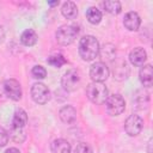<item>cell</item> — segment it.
Here are the masks:
<instances>
[{
  "instance_id": "cell-2",
  "label": "cell",
  "mask_w": 153,
  "mask_h": 153,
  "mask_svg": "<svg viewBox=\"0 0 153 153\" xmlns=\"http://www.w3.org/2000/svg\"><path fill=\"white\" fill-rule=\"evenodd\" d=\"M87 98L94 104H104L108 99V88L103 82H92L86 87Z\"/></svg>"
},
{
  "instance_id": "cell-19",
  "label": "cell",
  "mask_w": 153,
  "mask_h": 153,
  "mask_svg": "<svg viewBox=\"0 0 153 153\" xmlns=\"http://www.w3.org/2000/svg\"><path fill=\"white\" fill-rule=\"evenodd\" d=\"M103 6L106 12L110 14H118L121 12V2L120 1H114V0H108L103 2Z\"/></svg>"
},
{
  "instance_id": "cell-22",
  "label": "cell",
  "mask_w": 153,
  "mask_h": 153,
  "mask_svg": "<svg viewBox=\"0 0 153 153\" xmlns=\"http://www.w3.org/2000/svg\"><path fill=\"white\" fill-rule=\"evenodd\" d=\"M74 153H92V151H91V148H90L88 145H86V143H79L75 147Z\"/></svg>"
},
{
  "instance_id": "cell-7",
  "label": "cell",
  "mask_w": 153,
  "mask_h": 153,
  "mask_svg": "<svg viewBox=\"0 0 153 153\" xmlns=\"http://www.w3.org/2000/svg\"><path fill=\"white\" fill-rule=\"evenodd\" d=\"M90 76L94 82H103L109 76V68L103 62H96L91 66Z\"/></svg>"
},
{
  "instance_id": "cell-12",
  "label": "cell",
  "mask_w": 153,
  "mask_h": 153,
  "mask_svg": "<svg viewBox=\"0 0 153 153\" xmlns=\"http://www.w3.org/2000/svg\"><path fill=\"white\" fill-rule=\"evenodd\" d=\"M139 76H140V81H141V84L143 86H146V87L152 86V82H153V69H152V66L151 65L143 66L140 69Z\"/></svg>"
},
{
  "instance_id": "cell-13",
  "label": "cell",
  "mask_w": 153,
  "mask_h": 153,
  "mask_svg": "<svg viewBox=\"0 0 153 153\" xmlns=\"http://www.w3.org/2000/svg\"><path fill=\"white\" fill-rule=\"evenodd\" d=\"M59 115H60V118L65 123H73L76 120V110L71 105H66L61 108Z\"/></svg>"
},
{
  "instance_id": "cell-23",
  "label": "cell",
  "mask_w": 153,
  "mask_h": 153,
  "mask_svg": "<svg viewBox=\"0 0 153 153\" xmlns=\"http://www.w3.org/2000/svg\"><path fill=\"white\" fill-rule=\"evenodd\" d=\"M7 141H8V134H7V131L2 127H0V147L5 146L7 143Z\"/></svg>"
},
{
  "instance_id": "cell-9",
  "label": "cell",
  "mask_w": 153,
  "mask_h": 153,
  "mask_svg": "<svg viewBox=\"0 0 153 153\" xmlns=\"http://www.w3.org/2000/svg\"><path fill=\"white\" fill-rule=\"evenodd\" d=\"M4 90L7 97L11 98L12 100H19L22 98V87H20L19 81L16 79L6 80L4 84Z\"/></svg>"
},
{
  "instance_id": "cell-4",
  "label": "cell",
  "mask_w": 153,
  "mask_h": 153,
  "mask_svg": "<svg viewBox=\"0 0 153 153\" xmlns=\"http://www.w3.org/2000/svg\"><path fill=\"white\" fill-rule=\"evenodd\" d=\"M105 105H106L108 112L112 116H117V115L122 114L126 109V102L122 98V96H120V94L109 96L105 102Z\"/></svg>"
},
{
  "instance_id": "cell-14",
  "label": "cell",
  "mask_w": 153,
  "mask_h": 153,
  "mask_svg": "<svg viewBox=\"0 0 153 153\" xmlns=\"http://www.w3.org/2000/svg\"><path fill=\"white\" fill-rule=\"evenodd\" d=\"M27 122V115L23 109H17L14 115H13V120H12V127L17 128V129H23V127L26 124Z\"/></svg>"
},
{
  "instance_id": "cell-6",
  "label": "cell",
  "mask_w": 153,
  "mask_h": 153,
  "mask_svg": "<svg viewBox=\"0 0 153 153\" xmlns=\"http://www.w3.org/2000/svg\"><path fill=\"white\" fill-rule=\"evenodd\" d=\"M79 82H80V76L75 69L67 71L61 79V84H62L63 88L66 91H69V92L75 91L79 86Z\"/></svg>"
},
{
  "instance_id": "cell-10",
  "label": "cell",
  "mask_w": 153,
  "mask_h": 153,
  "mask_svg": "<svg viewBox=\"0 0 153 153\" xmlns=\"http://www.w3.org/2000/svg\"><path fill=\"white\" fill-rule=\"evenodd\" d=\"M123 24L129 31H136L141 24V19L136 12H128L124 16Z\"/></svg>"
},
{
  "instance_id": "cell-16",
  "label": "cell",
  "mask_w": 153,
  "mask_h": 153,
  "mask_svg": "<svg viewBox=\"0 0 153 153\" xmlns=\"http://www.w3.org/2000/svg\"><path fill=\"white\" fill-rule=\"evenodd\" d=\"M61 13L65 18L67 19H74L76 16H78V7L74 2L72 1H66L63 5H62V8H61Z\"/></svg>"
},
{
  "instance_id": "cell-18",
  "label": "cell",
  "mask_w": 153,
  "mask_h": 153,
  "mask_svg": "<svg viewBox=\"0 0 153 153\" xmlns=\"http://www.w3.org/2000/svg\"><path fill=\"white\" fill-rule=\"evenodd\" d=\"M86 17L91 24H98L102 20V12L97 7H90L86 11Z\"/></svg>"
},
{
  "instance_id": "cell-3",
  "label": "cell",
  "mask_w": 153,
  "mask_h": 153,
  "mask_svg": "<svg viewBox=\"0 0 153 153\" xmlns=\"http://www.w3.org/2000/svg\"><path fill=\"white\" fill-rule=\"evenodd\" d=\"M78 35H79V27L75 25H62L57 29L55 33L56 41L61 45H68L73 43Z\"/></svg>"
},
{
  "instance_id": "cell-17",
  "label": "cell",
  "mask_w": 153,
  "mask_h": 153,
  "mask_svg": "<svg viewBox=\"0 0 153 153\" xmlns=\"http://www.w3.org/2000/svg\"><path fill=\"white\" fill-rule=\"evenodd\" d=\"M20 41H22V43H23L24 45L31 47V45H33V44L37 42V35H36V32H35L32 29H27V30H25V31L22 33Z\"/></svg>"
},
{
  "instance_id": "cell-5",
  "label": "cell",
  "mask_w": 153,
  "mask_h": 153,
  "mask_svg": "<svg viewBox=\"0 0 153 153\" xmlns=\"http://www.w3.org/2000/svg\"><path fill=\"white\" fill-rule=\"evenodd\" d=\"M31 97L37 104H45L50 99V91L44 84L36 82L31 87Z\"/></svg>"
},
{
  "instance_id": "cell-24",
  "label": "cell",
  "mask_w": 153,
  "mask_h": 153,
  "mask_svg": "<svg viewBox=\"0 0 153 153\" xmlns=\"http://www.w3.org/2000/svg\"><path fill=\"white\" fill-rule=\"evenodd\" d=\"M4 38H5V31H4V29H2V26H0V44L2 43V41H4Z\"/></svg>"
},
{
  "instance_id": "cell-11",
  "label": "cell",
  "mask_w": 153,
  "mask_h": 153,
  "mask_svg": "<svg viewBox=\"0 0 153 153\" xmlns=\"http://www.w3.org/2000/svg\"><path fill=\"white\" fill-rule=\"evenodd\" d=\"M147 59V54L143 48H134L129 54V60L134 66H143L145 61Z\"/></svg>"
},
{
  "instance_id": "cell-15",
  "label": "cell",
  "mask_w": 153,
  "mask_h": 153,
  "mask_svg": "<svg viewBox=\"0 0 153 153\" xmlns=\"http://www.w3.org/2000/svg\"><path fill=\"white\" fill-rule=\"evenodd\" d=\"M53 153H71V145L65 139H56L51 143Z\"/></svg>"
},
{
  "instance_id": "cell-26",
  "label": "cell",
  "mask_w": 153,
  "mask_h": 153,
  "mask_svg": "<svg viewBox=\"0 0 153 153\" xmlns=\"http://www.w3.org/2000/svg\"><path fill=\"white\" fill-rule=\"evenodd\" d=\"M48 5H50V6H55V5H59V1H57V0H56V1H49Z\"/></svg>"
},
{
  "instance_id": "cell-8",
  "label": "cell",
  "mask_w": 153,
  "mask_h": 153,
  "mask_svg": "<svg viewBox=\"0 0 153 153\" xmlns=\"http://www.w3.org/2000/svg\"><path fill=\"white\" fill-rule=\"evenodd\" d=\"M142 126H143V120L140 116H137V115H130L126 120L124 129H126V131H127L128 135L135 136V135H137L141 131Z\"/></svg>"
},
{
  "instance_id": "cell-1",
  "label": "cell",
  "mask_w": 153,
  "mask_h": 153,
  "mask_svg": "<svg viewBox=\"0 0 153 153\" xmlns=\"http://www.w3.org/2000/svg\"><path fill=\"white\" fill-rule=\"evenodd\" d=\"M99 43L93 36H84L79 43V54L85 61H92L99 54Z\"/></svg>"
},
{
  "instance_id": "cell-20",
  "label": "cell",
  "mask_w": 153,
  "mask_h": 153,
  "mask_svg": "<svg viewBox=\"0 0 153 153\" xmlns=\"http://www.w3.org/2000/svg\"><path fill=\"white\" fill-rule=\"evenodd\" d=\"M47 62H48L50 66H53V67L60 68L62 65L66 63V60H65V57H63L62 55L57 54V55H51V56H49L48 60H47Z\"/></svg>"
},
{
  "instance_id": "cell-25",
  "label": "cell",
  "mask_w": 153,
  "mask_h": 153,
  "mask_svg": "<svg viewBox=\"0 0 153 153\" xmlns=\"http://www.w3.org/2000/svg\"><path fill=\"white\" fill-rule=\"evenodd\" d=\"M5 153H20V152H19V149H17V148H14V147H11V148H8Z\"/></svg>"
},
{
  "instance_id": "cell-21",
  "label": "cell",
  "mask_w": 153,
  "mask_h": 153,
  "mask_svg": "<svg viewBox=\"0 0 153 153\" xmlns=\"http://www.w3.org/2000/svg\"><path fill=\"white\" fill-rule=\"evenodd\" d=\"M32 75H33V78H36V79H43V78H45V75H47V71H45V68L44 67H42V66H35L33 68H32Z\"/></svg>"
}]
</instances>
